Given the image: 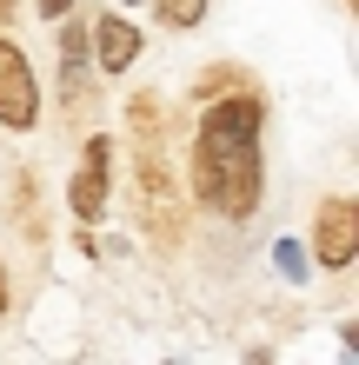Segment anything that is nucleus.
I'll use <instances>...</instances> for the list:
<instances>
[{"instance_id":"1","label":"nucleus","mask_w":359,"mask_h":365,"mask_svg":"<svg viewBox=\"0 0 359 365\" xmlns=\"http://www.w3.org/2000/svg\"><path fill=\"white\" fill-rule=\"evenodd\" d=\"M260 120L266 106L253 87L206 100V120L193 140V192L220 220H253V206H260Z\"/></svg>"},{"instance_id":"2","label":"nucleus","mask_w":359,"mask_h":365,"mask_svg":"<svg viewBox=\"0 0 359 365\" xmlns=\"http://www.w3.org/2000/svg\"><path fill=\"white\" fill-rule=\"evenodd\" d=\"M133 212H140V232L160 252H180V240H186V200H180L173 173H166V146H140V160H133Z\"/></svg>"},{"instance_id":"3","label":"nucleus","mask_w":359,"mask_h":365,"mask_svg":"<svg viewBox=\"0 0 359 365\" xmlns=\"http://www.w3.org/2000/svg\"><path fill=\"white\" fill-rule=\"evenodd\" d=\"M0 126L7 133H34L40 126V73L7 34H0Z\"/></svg>"},{"instance_id":"4","label":"nucleus","mask_w":359,"mask_h":365,"mask_svg":"<svg viewBox=\"0 0 359 365\" xmlns=\"http://www.w3.org/2000/svg\"><path fill=\"white\" fill-rule=\"evenodd\" d=\"M313 259L326 272H346L359 259V206L353 200H320V220H313Z\"/></svg>"},{"instance_id":"5","label":"nucleus","mask_w":359,"mask_h":365,"mask_svg":"<svg viewBox=\"0 0 359 365\" xmlns=\"http://www.w3.org/2000/svg\"><path fill=\"white\" fill-rule=\"evenodd\" d=\"M107 160H113V146L100 140V133L80 146V173L67 186V206H74L80 226H100V212H107Z\"/></svg>"},{"instance_id":"6","label":"nucleus","mask_w":359,"mask_h":365,"mask_svg":"<svg viewBox=\"0 0 359 365\" xmlns=\"http://www.w3.org/2000/svg\"><path fill=\"white\" fill-rule=\"evenodd\" d=\"M87 47L100 53V73H126V67H133V53H140V27H133V20H120V14H93Z\"/></svg>"},{"instance_id":"7","label":"nucleus","mask_w":359,"mask_h":365,"mask_svg":"<svg viewBox=\"0 0 359 365\" xmlns=\"http://www.w3.org/2000/svg\"><path fill=\"white\" fill-rule=\"evenodd\" d=\"M126 133H133V146H166V113H160L153 93L126 100Z\"/></svg>"},{"instance_id":"8","label":"nucleus","mask_w":359,"mask_h":365,"mask_svg":"<svg viewBox=\"0 0 359 365\" xmlns=\"http://www.w3.org/2000/svg\"><path fill=\"white\" fill-rule=\"evenodd\" d=\"M153 20H160V27H200V20H206V0H153Z\"/></svg>"},{"instance_id":"9","label":"nucleus","mask_w":359,"mask_h":365,"mask_svg":"<svg viewBox=\"0 0 359 365\" xmlns=\"http://www.w3.org/2000/svg\"><path fill=\"white\" fill-rule=\"evenodd\" d=\"M233 87H246V73L233 67V60H213V67L200 73V87H193V93H200V100H220V93H233Z\"/></svg>"},{"instance_id":"10","label":"nucleus","mask_w":359,"mask_h":365,"mask_svg":"<svg viewBox=\"0 0 359 365\" xmlns=\"http://www.w3.org/2000/svg\"><path fill=\"white\" fill-rule=\"evenodd\" d=\"M60 67H87V20H67V27H60Z\"/></svg>"},{"instance_id":"11","label":"nucleus","mask_w":359,"mask_h":365,"mask_svg":"<svg viewBox=\"0 0 359 365\" xmlns=\"http://www.w3.org/2000/svg\"><path fill=\"white\" fill-rule=\"evenodd\" d=\"M280 272H286V279H306V252L293 246V240H280Z\"/></svg>"},{"instance_id":"12","label":"nucleus","mask_w":359,"mask_h":365,"mask_svg":"<svg viewBox=\"0 0 359 365\" xmlns=\"http://www.w3.org/2000/svg\"><path fill=\"white\" fill-rule=\"evenodd\" d=\"M40 14H47V20H60V14H74V0H40Z\"/></svg>"},{"instance_id":"13","label":"nucleus","mask_w":359,"mask_h":365,"mask_svg":"<svg viewBox=\"0 0 359 365\" xmlns=\"http://www.w3.org/2000/svg\"><path fill=\"white\" fill-rule=\"evenodd\" d=\"M0 319H7V266H0Z\"/></svg>"},{"instance_id":"14","label":"nucleus","mask_w":359,"mask_h":365,"mask_svg":"<svg viewBox=\"0 0 359 365\" xmlns=\"http://www.w3.org/2000/svg\"><path fill=\"white\" fill-rule=\"evenodd\" d=\"M0 20H14V0H0Z\"/></svg>"},{"instance_id":"15","label":"nucleus","mask_w":359,"mask_h":365,"mask_svg":"<svg viewBox=\"0 0 359 365\" xmlns=\"http://www.w3.org/2000/svg\"><path fill=\"white\" fill-rule=\"evenodd\" d=\"M126 7H133V0H126Z\"/></svg>"}]
</instances>
